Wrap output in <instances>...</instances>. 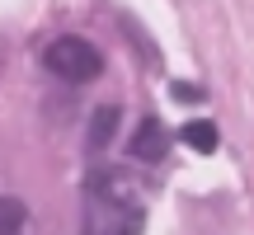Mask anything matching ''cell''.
Here are the masks:
<instances>
[{
	"label": "cell",
	"mask_w": 254,
	"mask_h": 235,
	"mask_svg": "<svg viewBox=\"0 0 254 235\" xmlns=\"http://www.w3.org/2000/svg\"><path fill=\"white\" fill-rule=\"evenodd\" d=\"M28 226V207L19 198H0V235H24Z\"/></svg>",
	"instance_id": "5b68a950"
},
{
	"label": "cell",
	"mask_w": 254,
	"mask_h": 235,
	"mask_svg": "<svg viewBox=\"0 0 254 235\" xmlns=\"http://www.w3.org/2000/svg\"><path fill=\"white\" fill-rule=\"evenodd\" d=\"M170 94H174L179 104H202V90H198V85H184V80H174Z\"/></svg>",
	"instance_id": "8992f818"
},
{
	"label": "cell",
	"mask_w": 254,
	"mask_h": 235,
	"mask_svg": "<svg viewBox=\"0 0 254 235\" xmlns=\"http://www.w3.org/2000/svg\"><path fill=\"white\" fill-rule=\"evenodd\" d=\"M43 61H47V71H52L57 80H66V85H90V80H99V71H104V52L94 43H85V38H57Z\"/></svg>",
	"instance_id": "6da1fadb"
},
{
	"label": "cell",
	"mask_w": 254,
	"mask_h": 235,
	"mask_svg": "<svg viewBox=\"0 0 254 235\" xmlns=\"http://www.w3.org/2000/svg\"><path fill=\"white\" fill-rule=\"evenodd\" d=\"M179 141H184V146H193L198 155H212V151H217V122L198 118V122H189V127L179 132Z\"/></svg>",
	"instance_id": "277c9868"
},
{
	"label": "cell",
	"mask_w": 254,
	"mask_h": 235,
	"mask_svg": "<svg viewBox=\"0 0 254 235\" xmlns=\"http://www.w3.org/2000/svg\"><path fill=\"white\" fill-rule=\"evenodd\" d=\"M165 151H170V132H165V122H160V118H141L136 132H132V155L141 165H155V160H165Z\"/></svg>",
	"instance_id": "7a4b0ae2"
},
{
	"label": "cell",
	"mask_w": 254,
	"mask_h": 235,
	"mask_svg": "<svg viewBox=\"0 0 254 235\" xmlns=\"http://www.w3.org/2000/svg\"><path fill=\"white\" fill-rule=\"evenodd\" d=\"M118 122H123V104H99V109L90 113V146L94 151H104V146L113 141Z\"/></svg>",
	"instance_id": "3957f363"
}]
</instances>
